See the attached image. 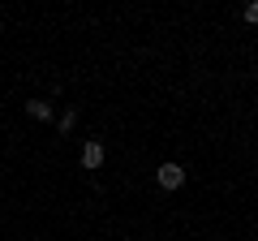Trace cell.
<instances>
[{"label":"cell","instance_id":"7a4b0ae2","mask_svg":"<svg viewBox=\"0 0 258 241\" xmlns=\"http://www.w3.org/2000/svg\"><path fill=\"white\" fill-rule=\"evenodd\" d=\"M99 164H103V142H86V147H82V168L95 172Z\"/></svg>","mask_w":258,"mask_h":241},{"label":"cell","instance_id":"5b68a950","mask_svg":"<svg viewBox=\"0 0 258 241\" xmlns=\"http://www.w3.org/2000/svg\"><path fill=\"white\" fill-rule=\"evenodd\" d=\"M245 22H249V26H258V0H249V5H245Z\"/></svg>","mask_w":258,"mask_h":241},{"label":"cell","instance_id":"277c9868","mask_svg":"<svg viewBox=\"0 0 258 241\" xmlns=\"http://www.w3.org/2000/svg\"><path fill=\"white\" fill-rule=\"evenodd\" d=\"M74 125H78V108H69V112H64V116H60V134H69V130H74Z\"/></svg>","mask_w":258,"mask_h":241},{"label":"cell","instance_id":"3957f363","mask_svg":"<svg viewBox=\"0 0 258 241\" xmlns=\"http://www.w3.org/2000/svg\"><path fill=\"white\" fill-rule=\"evenodd\" d=\"M26 112H30L35 120H47V116H52V103H47V99H30V103H26Z\"/></svg>","mask_w":258,"mask_h":241},{"label":"cell","instance_id":"6da1fadb","mask_svg":"<svg viewBox=\"0 0 258 241\" xmlns=\"http://www.w3.org/2000/svg\"><path fill=\"white\" fill-rule=\"evenodd\" d=\"M155 181H159L164 190H181V186H185V168H181V164H159Z\"/></svg>","mask_w":258,"mask_h":241}]
</instances>
